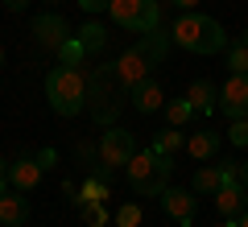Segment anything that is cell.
Returning <instances> with one entry per match:
<instances>
[{
	"mask_svg": "<svg viewBox=\"0 0 248 227\" xmlns=\"http://www.w3.org/2000/svg\"><path fill=\"white\" fill-rule=\"evenodd\" d=\"M170 37H174V45H182V50H190V54H219V50H228L223 25L215 17H203V13H182V17L174 21V29H170Z\"/></svg>",
	"mask_w": 248,
	"mask_h": 227,
	"instance_id": "6da1fadb",
	"label": "cell"
},
{
	"mask_svg": "<svg viewBox=\"0 0 248 227\" xmlns=\"http://www.w3.org/2000/svg\"><path fill=\"white\" fill-rule=\"evenodd\" d=\"M124 174H128V186H133L141 198H153V194H161L170 186V174H174V157L170 153H157V149H141V153H133V161L124 166Z\"/></svg>",
	"mask_w": 248,
	"mask_h": 227,
	"instance_id": "7a4b0ae2",
	"label": "cell"
},
{
	"mask_svg": "<svg viewBox=\"0 0 248 227\" xmlns=\"http://www.w3.org/2000/svg\"><path fill=\"white\" fill-rule=\"evenodd\" d=\"M46 99L58 116H79L87 107V79H83L79 66H54L46 75Z\"/></svg>",
	"mask_w": 248,
	"mask_h": 227,
	"instance_id": "3957f363",
	"label": "cell"
},
{
	"mask_svg": "<svg viewBox=\"0 0 248 227\" xmlns=\"http://www.w3.org/2000/svg\"><path fill=\"white\" fill-rule=\"evenodd\" d=\"M120 91H128L120 79H116V66H108V70H99L95 79H87V112H91V120L95 124H112L116 116H120Z\"/></svg>",
	"mask_w": 248,
	"mask_h": 227,
	"instance_id": "277c9868",
	"label": "cell"
},
{
	"mask_svg": "<svg viewBox=\"0 0 248 227\" xmlns=\"http://www.w3.org/2000/svg\"><path fill=\"white\" fill-rule=\"evenodd\" d=\"M108 17L120 29L145 37V33L157 29V0H112V4H108Z\"/></svg>",
	"mask_w": 248,
	"mask_h": 227,
	"instance_id": "5b68a950",
	"label": "cell"
},
{
	"mask_svg": "<svg viewBox=\"0 0 248 227\" xmlns=\"http://www.w3.org/2000/svg\"><path fill=\"white\" fill-rule=\"evenodd\" d=\"M137 153V140L128 128H120V124H108V132H99V166L108 169H124L128 161H133Z\"/></svg>",
	"mask_w": 248,
	"mask_h": 227,
	"instance_id": "8992f818",
	"label": "cell"
},
{
	"mask_svg": "<svg viewBox=\"0 0 248 227\" xmlns=\"http://www.w3.org/2000/svg\"><path fill=\"white\" fill-rule=\"evenodd\" d=\"M161 211H166L178 227H190L195 215H199V194L182 190V186H166V190H161Z\"/></svg>",
	"mask_w": 248,
	"mask_h": 227,
	"instance_id": "52a82bcc",
	"label": "cell"
},
{
	"mask_svg": "<svg viewBox=\"0 0 248 227\" xmlns=\"http://www.w3.org/2000/svg\"><path fill=\"white\" fill-rule=\"evenodd\" d=\"M66 37H71V25H66V17H58V13H42V17L33 21V42L42 45V50L58 54Z\"/></svg>",
	"mask_w": 248,
	"mask_h": 227,
	"instance_id": "ba28073f",
	"label": "cell"
},
{
	"mask_svg": "<svg viewBox=\"0 0 248 227\" xmlns=\"http://www.w3.org/2000/svg\"><path fill=\"white\" fill-rule=\"evenodd\" d=\"M219 112L228 120H244L248 116V75H232L219 91Z\"/></svg>",
	"mask_w": 248,
	"mask_h": 227,
	"instance_id": "9c48e42d",
	"label": "cell"
},
{
	"mask_svg": "<svg viewBox=\"0 0 248 227\" xmlns=\"http://www.w3.org/2000/svg\"><path fill=\"white\" fill-rule=\"evenodd\" d=\"M112 66H116V79H120L124 87H137L141 79H149V66H153V62L145 58L141 45H133V50H124L120 58L112 62Z\"/></svg>",
	"mask_w": 248,
	"mask_h": 227,
	"instance_id": "30bf717a",
	"label": "cell"
},
{
	"mask_svg": "<svg viewBox=\"0 0 248 227\" xmlns=\"http://www.w3.org/2000/svg\"><path fill=\"white\" fill-rule=\"evenodd\" d=\"M128 99H133V107H137L141 116H153V112L166 107V91H161L157 79H141L137 87H128Z\"/></svg>",
	"mask_w": 248,
	"mask_h": 227,
	"instance_id": "8fae6325",
	"label": "cell"
},
{
	"mask_svg": "<svg viewBox=\"0 0 248 227\" xmlns=\"http://www.w3.org/2000/svg\"><path fill=\"white\" fill-rule=\"evenodd\" d=\"M42 174H46V166L37 157H17V161H9V186L13 190H21V194H29L37 182H42Z\"/></svg>",
	"mask_w": 248,
	"mask_h": 227,
	"instance_id": "7c38bea8",
	"label": "cell"
},
{
	"mask_svg": "<svg viewBox=\"0 0 248 227\" xmlns=\"http://www.w3.org/2000/svg\"><path fill=\"white\" fill-rule=\"evenodd\" d=\"M211 198H215V207H219L223 219H240L248 211V186H219Z\"/></svg>",
	"mask_w": 248,
	"mask_h": 227,
	"instance_id": "4fadbf2b",
	"label": "cell"
},
{
	"mask_svg": "<svg viewBox=\"0 0 248 227\" xmlns=\"http://www.w3.org/2000/svg\"><path fill=\"white\" fill-rule=\"evenodd\" d=\"M29 219V202L21 190H4L0 194V227H25Z\"/></svg>",
	"mask_w": 248,
	"mask_h": 227,
	"instance_id": "5bb4252c",
	"label": "cell"
},
{
	"mask_svg": "<svg viewBox=\"0 0 248 227\" xmlns=\"http://www.w3.org/2000/svg\"><path fill=\"white\" fill-rule=\"evenodd\" d=\"M215 83H207V79H195L190 87H186V99H190V107H195L199 116H211L215 112Z\"/></svg>",
	"mask_w": 248,
	"mask_h": 227,
	"instance_id": "9a60e30c",
	"label": "cell"
},
{
	"mask_svg": "<svg viewBox=\"0 0 248 227\" xmlns=\"http://www.w3.org/2000/svg\"><path fill=\"white\" fill-rule=\"evenodd\" d=\"M186 149H190V157H195V161L215 157V153H219V132H211V128L190 132V136H186Z\"/></svg>",
	"mask_w": 248,
	"mask_h": 227,
	"instance_id": "2e32d148",
	"label": "cell"
},
{
	"mask_svg": "<svg viewBox=\"0 0 248 227\" xmlns=\"http://www.w3.org/2000/svg\"><path fill=\"white\" fill-rule=\"evenodd\" d=\"M79 42L87 45V54L95 58V54H104V50H108V29L99 25V21H87V25L79 29Z\"/></svg>",
	"mask_w": 248,
	"mask_h": 227,
	"instance_id": "e0dca14e",
	"label": "cell"
},
{
	"mask_svg": "<svg viewBox=\"0 0 248 227\" xmlns=\"http://www.w3.org/2000/svg\"><path fill=\"white\" fill-rule=\"evenodd\" d=\"M161 112H166V120L174 124V128H186V124L199 116L195 107H190V99H186V95H182V99H166V107H161Z\"/></svg>",
	"mask_w": 248,
	"mask_h": 227,
	"instance_id": "ac0fdd59",
	"label": "cell"
},
{
	"mask_svg": "<svg viewBox=\"0 0 248 227\" xmlns=\"http://www.w3.org/2000/svg\"><path fill=\"white\" fill-rule=\"evenodd\" d=\"M219 186H223L219 166H199L195 169V182H190V190H195V194H215Z\"/></svg>",
	"mask_w": 248,
	"mask_h": 227,
	"instance_id": "d6986e66",
	"label": "cell"
},
{
	"mask_svg": "<svg viewBox=\"0 0 248 227\" xmlns=\"http://www.w3.org/2000/svg\"><path fill=\"white\" fill-rule=\"evenodd\" d=\"M87 58H91V54H87V45L79 42V33H71L66 42H62V50H58V62H62V66H83Z\"/></svg>",
	"mask_w": 248,
	"mask_h": 227,
	"instance_id": "ffe728a7",
	"label": "cell"
},
{
	"mask_svg": "<svg viewBox=\"0 0 248 227\" xmlns=\"http://www.w3.org/2000/svg\"><path fill=\"white\" fill-rule=\"evenodd\" d=\"M182 145H186V136H182V128H174V124H170L166 132H157V140H153V149H157V153H170V157H174Z\"/></svg>",
	"mask_w": 248,
	"mask_h": 227,
	"instance_id": "44dd1931",
	"label": "cell"
},
{
	"mask_svg": "<svg viewBox=\"0 0 248 227\" xmlns=\"http://www.w3.org/2000/svg\"><path fill=\"white\" fill-rule=\"evenodd\" d=\"M228 66H232V75H248V45L244 42L228 45Z\"/></svg>",
	"mask_w": 248,
	"mask_h": 227,
	"instance_id": "7402d4cb",
	"label": "cell"
},
{
	"mask_svg": "<svg viewBox=\"0 0 248 227\" xmlns=\"http://www.w3.org/2000/svg\"><path fill=\"white\" fill-rule=\"evenodd\" d=\"M219 178L223 186H244V166L240 161H219Z\"/></svg>",
	"mask_w": 248,
	"mask_h": 227,
	"instance_id": "603a6c76",
	"label": "cell"
},
{
	"mask_svg": "<svg viewBox=\"0 0 248 227\" xmlns=\"http://www.w3.org/2000/svg\"><path fill=\"white\" fill-rule=\"evenodd\" d=\"M116 227H141V207H137V202H124V207L116 211Z\"/></svg>",
	"mask_w": 248,
	"mask_h": 227,
	"instance_id": "cb8c5ba5",
	"label": "cell"
},
{
	"mask_svg": "<svg viewBox=\"0 0 248 227\" xmlns=\"http://www.w3.org/2000/svg\"><path fill=\"white\" fill-rule=\"evenodd\" d=\"M83 223H87V227H104L108 223V207H104V202L87 207V211H83Z\"/></svg>",
	"mask_w": 248,
	"mask_h": 227,
	"instance_id": "d4e9b609",
	"label": "cell"
},
{
	"mask_svg": "<svg viewBox=\"0 0 248 227\" xmlns=\"http://www.w3.org/2000/svg\"><path fill=\"white\" fill-rule=\"evenodd\" d=\"M228 140L236 149H244L248 145V120H232V128H228Z\"/></svg>",
	"mask_w": 248,
	"mask_h": 227,
	"instance_id": "484cf974",
	"label": "cell"
},
{
	"mask_svg": "<svg viewBox=\"0 0 248 227\" xmlns=\"http://www.w3.org/2000/svg\"><path fill=\"white\" fill-rule=\"evenodd\" d=\"M108 4H112V0H79V9L91 13V17H95V13H108Z\"/></svg>",
	"mask_w": 248,
	"mask_h": 227,
	"instance_id": "4316f807",
	"label": "cell"
},
{
	"mask_svg": "<svg viewBox=\"0 0 248 227\" xmlns=\"http://www.w3.org/2000/svg\"><path fill=\"white\" fill-rule=\"evenodd\" d=\"M4 9H9V13H25L29 0H4Z\"/></svg>",
	"mask_w": 248,
	"mask_h": 227,
	"instance_id": "83f0119b",
	"label": "cell"
},
{
	"mask_svg": "<svg viewBox=\"0 0 248 227\" xmlns=\"http://www.w3.org/2000/svg\"><path fill=\"white\" fill-rule=\"evenodd\" d=\"M174 4H178L182 13H195V9H199V0H174Z\"/></svg>",
	"mask_w": 248,
	"mask_h": 227,
	"instance_id": "f1b7e54d",
	"label": "cell"
},
{
	"mask_svg": "<svg viewBox=\"0 0 248 227\" xmlns=\"http://www.w3.org/2000/svg\"><path fill=\"white\" fill-rule=\"evenodd\" d=\"M0 182H9V161L0 157Z\"/></svg>",
	"mask_w": 248,
	"mask_h": 227,
	"instance_id": "f546056e",
	"label": "cell"
},
{
	"mask_svg": "<svg viewBox=\"0 0 248 227\" xmlns=\"http://www.w3.org/2000/svg\"><path fill=\"white\" fill-rule=\"evenodd\" d=\"M219 227H240V219H223V223Z\"/></svg>",
	"mask_w": 248,
	"mask_h": 227,
	"instance_id": "4dcf8cb0",
	"label": "cell"
},
{
	"mask_svg": "<svg viewBox=\"0 0 248 227\" xmlns=\"http://www.w3.org/2000/svg\"><path fill=\"white\" fill-rule=\"evenodd\" d=\"M240 227H248V211H244V215H240Z\"/></svg>",
	"mask_w": 248,
	"mask_h": 227,
	"instance_id": "1f68e13d",
	"label": "cell"
},
{
	"mask_svg": "<svg viewBox=\"0 0 248 227\" xmlns=\"http://www.w3.org/2000/svg\"><path fill=\"white\" fill-rule=\"evenodd\" d=\"M244 186H248V161H244Z\"/></svg>",
	"mask_w": 248,
	"mask_h": 227,
	"instance_id": "d6a6232c",
	"label": "cell"
},
{
	"mask_svg": "<svg viewBox=\"0 0 248 227\" xmlns=\"http://www.w3.org/2000/svg\"><path fill=\"white\" fill-rule=\"evenodd\" d=\"M0 66H4V45H0Z\"/></svg>",
	"mask_w": 248,
	"mask_h": 227,
	"instance_id": "836d02e7",
	"label": "cell"
},
{
	"mask_svg": "<svg viewBox=\"0 0 248 227\" xmlns=\"http://www.w3.org/2000/svg\"><path fill=\"white\" fill-rule=\"evenodd\" d=\"M4 190H9V182H0V194H4Z\"/></svg>",
	"mask_w": 248,
	"mask_h": 227,
	"instance_id": "e575fe53",
	"label": "cell"
},
{
	"mask_svg": "<svg viewBox=\"0 0 248 227\" xmlns=\"http://www.w3.org/2000/svg\"><path fill=\"white\" fill-rule=\"evenodd\" d=\"M240 42H244V45H248V29H244V37H240Z\"/></svg>",
	"mask_w": 248,
	"mask_h": 227,
	"instance_id": "d590c367",
	"label": "cell"
},
{
	"mask_svg": "<svg viewBox=\"0 0 248 227\" xmlns=\"http://www.w3.org/2000/svg\"><path fill=\"white\" fill-rule=\"evenodd\" d=\"M50 4H62V0H50Z\"/></svg>",
	"mask_w": 248,
	"mask_h": 227,
	"instance_id": "8d00e7d4",
	"label": "cell"
}]
</instances>
